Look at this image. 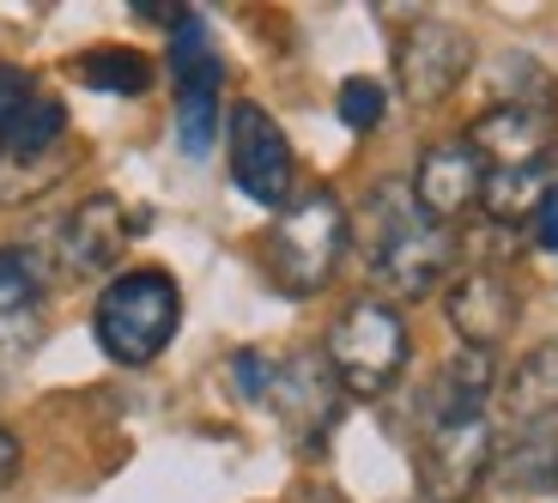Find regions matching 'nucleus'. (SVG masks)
I'll return each mask as SVG.
<instances>
[{
  "mask_svg": "<svg viewBox=\"0 0 558 503\" xmlns=\"http://www.w3.org/2000/svg\"><path fill=\"white\" fill-rule=\"evenodd\" d=\"M61 134H68V110H61L56 98H31L25 110H19V122H13V134H7V146H0V152L7 158H43L49 152V146L61 140Z\"/></svg>",
  "mask_w": 558,
  "mask_h": 503,
  "instance_id": "18",
  "label": "nucleus"
},
{
  "mask_svg": "<svg viewBox=\"0 0 558 503\" xmlns=\"http://www.w3.org/2000/svg\"><path fill=\"white\" fill-rule=\"evenodd\" d=\"M92 328H98V346L116 364H153L158 352L177 340L182 328V292L165 267H128L104 285L98 309H92Z\"/></svg>",
  "mask_w": 558,
  "mask_h": 503,
  "instance_id": "3",
  "label": "nucleus"
},
{
  "mask_svg": "<svg viewBox=\"0 0 558 503\" xmlns=\"http://www.w3.org/2000/svg\"><path fill=\"white\" fill-rule=\"evenodd\" d=\"M364 267L383 280L389 297H425L432 285H444V273L456 267V237H449V224L425 219V212L407 200V188L383 182V188H371Z\"/></svg>",
  "mask_w": 558,
  "mask_h": 503,
  "instance_id": "1",
  "label": "nucleus"
},
{
  "mask_svg": "<svg viewBox=\"0 0 558 503\" xmlns=\"http://www.w3.org/2000/svg\"><path fill=\"white\" fill-rule=\"evenodd\" d=\"M444 316H449V328L461 334V346H468V352H486V358H492L504 340L517 334L522 304H517V285L504 280V273L474 267V273H461V280L449 285Z\"/></svg>",
  "mask_w": 558,
  "mask_h": 503,
  "instance_id": "10",
  "label": "nucleus"
},
{
  "mask_svg": "<svg viewBox=\"0 0 558 503\" xmlns=\"http://www.w3.org/2000/svg\"><path fill=\"white\" fill-rule=\"evenodd\" d=\"M80 79L98 85V91L140 98V91L153 85V68H146V56H134V49H92V56H80Z\"/></svg>",
  "mask_w": 558,
  "mask_h": 503,
  "instance_id": "19",
  "label": "nucleus"
},
{
  "mask_svg": "<svg viewBox=\"0 0 558 503\" xmlns=\"http://www.w3.org/2000/svg\"><path fill=\"white\" fill-rule=\"evenodd\" d=\"M170 79H177V140L189 158L213 152L219 134V85H225V61L213 49L207 25L195 13L170 25Z\"/></svg>",
  "mask_w": 558,
  "mask_h": 503,
  "instance_id": "6",
  "label": "nucleus"
},
{
  "mask_svg": "<svg viewBox=\"0 0 558 503\" xmlns=\"http://www.w3.org/2000/svg\"><path fill=\"white\" fill-rule=\"evenodd\" d=\"M13 479H19V437L0 425V491L13 486Z\"/></svg>",
  "mask_w": 558,
  "mask_h": 503,
  "instance_id": "23",
  "label": "nucleus"
},
{
  "mask_svg": "<svg viewBox=\"0 0 558 503\" xmlns=\"http://www.w3.org/2000/svg\"><path fill=\"white\" fill-rule=\"evenodd\" d=\"M128 237H134V219L122 212L116 195H92L61 219V255H68L73 273H110L122 261Z\"/></svg>",
  "mask_w": 558,
  "mask_h": 503,
  "instance_id": "14",
  "label": "nucleus"
},
{
  "mask_svg": "<svg viewBox=\"0 0 558 503\" xmlns=\"http://www.w3.org/2000/svg\"><path fill=\"white\" fill-rule=\"evenodd\" d=\"M347 243H352V224H347V200L335 188H310L304 200L274 219L267 231V273L292 297H316L335 285L340 261H347Z\"/></svg>",
  "mask_w": 558,
  "mask_h": 503,
  "instance_id": "2",
  "label": "nucleus"
},
{
  "mask_svg": "<svg viewBox=\"0 0 558 503\" xmlns=\"http://www.w3.org/2000/svg\"><path fill=\"white\" fill-rule=\"evenodd\" d=\"M304 503H347V498H335V491H310Z\"/></svg>",
  "mask_w": 558,
  "mask_h": 503,
  "instance_id": "24",
  "label": "nucleus"
},
{
  "mask_svg": "<svg viewBox=\"0 0 558 503\" xmlns=\"http://www.w3.org/2000/svg\"><path fill=\"white\" fill-rule=\"evenodd\" d=\"M335 103H340V122H347L352 134H371V127L389 122V91H383L377 79H347Z\"/></svg>",
  "mask_w": 558,
  "mask_h": 503,
  "instance_id": "20",
  "label": "nucleus"
},
{
  "mask_svg": "<svg viewBox=\"0 0 558 503\" xmlns=\"http://www.w3.org/2000/svg\"><path fill=\"white\" fill-rule=\"evenodd\" d=\"M504 401H510V413H517V419H553V413H558V340L534 346L529 358L510 370Z\"/></svg>",
  "mask_w": 558,
  "mask_h": 503,
  "instance_id": "15",
  "label": "nucleus"
},
{
  "mask_svg": "<svg viewBox=\"0 0 558 503\" xmlns=\"http://www.w3.org/2000/svg\"><path fill=\"white\" fill-rule=\"evenodd\" d=\"M255 401H267L279 419L292 425V431H304L310 443H322V431L340 419V382L328 377V364H322V358L267 364L262 394H255Z\"/></svg>",
  "mask_w": 558,
  "mask_h": 503,
  "instance_id": "12",
  "label": "nucleus"
},
{
  "mask_svg": "<svg viewBox=\"0 0 558 503\" xmlns=\"http://www.w3.org/2000/svg\"><path fill=\"white\" fill-rule=\"evenodd\" d=\"M37 98V79H31L25 68H7L0 61V146H7V134H13V122H19V110Z\"/></svg>",
  "mask_w": 558,
  "mask_h": 503,
  "instance_id": "21",
  "label": "nucleus"
},
{
  "mask_svg": "<svg viewBox=\"0 0 558 503\" xmlns=\"http://www.w3.org/2000/svg\"><path fill=\"white\" fill-rule=\"evenodd\" d=\"M468 68H474V37L449 19H418L395 49V79H401V98L413 110L444 103L468 79Z\"/></svg>",
  "mask_w": 558,
  "mask_h": 503,
  "instance_id": "7",
  "label": "nucleus"
},
{
  "mask_svg": "<svg viewBox=\"0 0 558 503\" xmlns=\"http://www.w3.org/2000/svg\"><path fill=\"white\" fill-rule=\"evenodd\" d=\"M480 182H486V164L474 158L468 140H437L418 152L413 164V182H407V200L432 224H449L480 200Z\"/></svg>",
  "mask_w": 558,
  "mask_h": 503,
  "instance_id": "11",
  "label": "nucleus"
},
{
  "mask_svg": "<svg viewBox=\"0 0 558 503\" xmlns=\"http://www.w3.org/2000/svg\"><path fill=\"white\" fill-rule=\"evenodd\" d=\"M529 431L510 443L504 455V479L510 486H529V491H546L558 479V413L553 419H522Z\"/></svg>",
  "mask_w": 558,
  "mask_h": 503,
  "instance_id": "17",
  "label": "nucleus"
},
{
  "mask_svg": "<svg viewBox=\"0 0 558 503\" xmlns=\"http://www.w3.org/2000/svg\"><path fill=\"white\" fill-rule=\"evenodd\" d=\"M43 297H49V267L31 249H0V358H25L43 340Z\"/></svg>",
  "mask_w": 558,
  "mask_h": 503,
  "instance_id": "13",
  "label": "nucleus"
},
{
  "mask_svg": "<svg viewBox=\"0 0 558 503\" xmlns=\"http://www.w3.org/2000/svg\"><path fill=\"white\" fill-rule=\"evenodd\" d=\"M225 140H231V182L243 195L255 207H286V195H292V140H286V127L262 103L243 98L225 122Z\"/></svg>",
  "mask_w": 558,
  "mask_h": 503,
  "instance_id": "8",
  "label": "nucleus"
},
{
  "mask_svg": "<svg viewBox=\"0 0 558 503\" xmlns=\"http://www.w3.org/2000/svg\"><path fill=\"white\" fill-rule=\"evenodd\" d=\"M546 170H553V158H546V164H529V170H486L480 207L498 224H529L534 207H541V195H546Z\"/></svg>",
  "mask_w": 558,
  "mask_h": 503,
  "instance_id": "16",
  "label": "nucleus"
},
{
  "mask_svg": "<svg viewBox=\"0 0 558 503\" xmlns=\"http://www.w3.org/2000/svg\"><path fill=\"white\" fill-rule=\"evenodd\" d=\"M498 437H492L486 406H437L425 449H418V479H425V503H468L486 479Z\"/></svg>",
  "mask_w": 558,
  "mask_h": 503,
  "instance_id": "5",
  "label": "nucleus"
},
{
  "mask_svg": "<svg viewBox=\"0 0 558 503\" xmlns=\"http://www.w3.org/2000/svg\"><path fill=\"white\" fill-rule=\"evenodd\" d=\"M534 243L558 255V182H546L541 207H534Z\"/></svg>",
  "mask_w": 558,
  "mask_h": 503,
  "instance_id": "22",
  "label": "nucleus"
},
{
  "mask_svg": "<svg viewBox=\"0 0 558 503\" xmlns=\"http://www.w3.org/2000/svg\"><path fill=\"white\" fill-rule=\"evenodd\" d=\"M558 140V115L546 103H529V98H510V103H492L474 127H468V146L486 170H529V164H546Z\"/></svg>",
  "mask_w": 558,
  "mask_h": 503,
  "instance_id": "9",
  "label": "nucleus"
},
{
  "mask_svg": "<svg viewBox=\"0 0 558 503\" xmlns=\"http://www.w3.org/2000/svg\"><path fill=\"white\" fill-rule=\"evenodd\" d=\"M407 352H413V340H407L401 309L383 297H359L335 316L322 364L347 394H389L395 377L407 370Z\"/></svg>",
  "mask_w": 558,
  "mask_h": 503,
  "instance_id": "4",
  "label": "nucleus"
}]
</instances>
